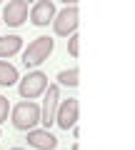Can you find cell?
Here are the masks:
<instances>
[{
  "label": "cell",
  "mask_w": 135,
  "mask_h": 150,
  "mask_svg": "<svg viewBox=\"0 0 135 150\" xmlns=\"http://www.w3.org/2000/svg\"><path fill=\"white\" fill-rule=\"evenodd\" d=\"M10 150H25V148H10Z\"/></svg>",
  "instance_id": "2e32d148"
},
{
  "label": "cell",
  "mask_w": 135,
  "mask_h": 150,
  "mask_svg": "<svg viewBox=\"0 0 135 150\" xmlns=\"http://www.w3.org/2000/svg\"><path fill=\"white\" fill-rule=\"evenodd\" d=\"M45 88H48V75H45L43 70H33V73H28L20 80L18 90H20V95L25 98V100H33V98L43 95Z\"/></svg>",
  "instance_id": "277c9868"
},
{
  "label": "cell",
  "mask_w": 135,
  "mask_h": 150,
  "mask_svg": "<svg viewBox=\"0 0 135 150\" xmlns=\"http://www.w3.org/2000/svg\"><path fill=\"white\" fill-rule=\"evenodd\" d=\"M60 3H65V5H75L78 0H60Z\"/></svg>",
  "instance_id": "9a60e30c"
},
{
  "label": "cell",
  "mask_w": 135,
  "mask_h": 150,
  "mask_svg": "<svg viewBox=\"0 0 135 150\" xmlns=\"http://www.w3.org/2000/svg\"><path fill=\"white\" fill-rule=\"evenodd\" d=\"M78 43H80V38H78V33H73V35L68 38V53H70L73 58H78Z\"/></svg>",
  "instance_id": "4fadbf2b"
},
{
  "label": "cell",
  "mask_w": 135,
  "mask_h": 150,
  "mask_svg": "<svg viewBox=\"0 0 135 150\" xmlns=\"http://www.w3.org/2000/svg\"><path fill=\"white\" fill-rule=\"evenodd\" d=\"M40 123V105L33 100H23L13 108V125L18 130H33Z\"/></svg>",
  "instance_id": "7a4b0ae2"
},
{
  "label": "cell",
  "mask_w": 135,
  "mask_h": 150,
  "mask_svg": "<svg viewBox=\"0 0 135 150\" xmlns=\"http://www.w3.org/2000/svg\"><path fill=\"white\" fill-rule=\"evenodd\" d=\"M28 145H33L35 150H55L58 148V138L50 133L48 128H33L28 130Z\"/></svg>",
  "instance_id": "ba28073f"
},
{
  "label": "cell",
  "mask_w": 135,
  "mask_h": 150,
  "mask_svg": "<svg viewBox=\"0 0 135 150\" xmlns=\"http://www.w3.org/2000/svg\"><path fill=\"white\" fill-rule=\"evenodd\" d=\"M23 38L20 35H3L0 38V58H13L15 53H20Z\"/></svg>",
  "instance_id": "30bf717a"
},
{
  "label": "cell",
  "mask_w": 135,
  "mask_h": 150,
  "mask_svg": "<svg viewBox=\"0 0 135 150\" xmlns=\"http://www.w3.org/2000/svg\"><path fill=\"white\" fill-rule=\"evenodd\" d=\"M75 123H78V98L60 100L58 110H55V125L60 130H70Z\"/></svg>",
  "instance_id": "8992f818"
},
{
  "label": "cell",
  "mask_w": 135,
  "mask_h": 150,
  "mask_svg": "<svg viewBox=\"0 0 135 150\" xmlns=\"http://www.w3.org/2000/svg\"><path fill=\"white\" fill-rule=\"evenodd\" d=\"M58 85H65V88H75V85H78V68H70V70H60V73H58Z\"/></svg>",
  "instance_id": "7c38bea8"
},
{
  "label": "cell",
  "mask_w": 135,
  "mask_h": 150,
  "mask_svg": "<svg viewBox=\"0 0 135 150\" xmlns=\"http://www.w3.org/2000/svg\"><path fill=\"white\" fill-rule=\"evenodd\" d=\"M0 138H3V133H0Z\"/></svg>",
  "instance_id": "d6986e66"
},
{
  "label": "cell",
  "mask_w": 135,
  "mask_h": 150,
  "mask_svg": "<svg viewBox=\"0 0 135 150\" xmlns=\"http://www.w3.org/2000/svg\"><path fill=\"white\" fill-rule=\"evenodd\" d=\"M53 48H55V40L50 35L35 38V40L28 43V48L23 50V65H25V68H38L40 63L48 60V55L53 53Z\"/></svg>",
  "instance_id": "6da1fadb"
},
{
  "label": "cell",
  "mask_w": 135,
  "mask_h": 150,
  "mask_svg": "<svg viewBox=\"0 0 135 150\" xmlns=\"http://www.w3.org/2000/svg\"><path fill=\"white\" fill-rule=\"evenodd\" d=\"M78 18H80L78 5H65L60 13H55V18H53V30H55V35H60V38L73 35V33L78 30V23H80Z\"/></svg>",
  "instance_id": "3957f363"
},
{
  "label": "cell",
  "mask_w": 135,
  "mask_h": 150,
  "mask_svg": "<svg viewBox=\"0 0 135 150\" xmlns=\"http://www.w3.org/2000/svg\"><path fill=\"white\" fill-rule=\"evenodd\" d=\"M8 110H10V103H8L5 95H0V125L8 120Z\"/></svg>",
  "instance_id": "5bb4252c"
},
{
  "label": "cell",
  "mask_w": 135,
  "mask_h": 150,
  "mask_svg": "<svg viewBox=\"0 0 135 150\" xmlns=\"http://www.w3.org/2000/svg\"><path fill=\"white\" fill-rule=\"evenodd\" d=\"M0 23H3V18H0Z\"/></svg>",
  "instance_id": "ac0fdd59"
},
{
  "label": "cell",
  "mask_w": 135,
  "mask_h": 150,
  "mask_svg": "<svg viewBox=\"0 0 135 150\" xmlns=\"http://www.w3.org/2000/svg\"><path fill=\"white\" fill-rule=\"evenodd\" d=\"M23 3H33V0H23Z\"/></svg>",
  "instance_id": "e0dca14e"
},
{
  "label": "cell",
  "mask_w": 135,
  "mask_h": 150,
  "mask_svg": "<svg viewBox=\"0 0 135 150\" xmlns=\"http://www.w3.org/2000/svg\"><path fill=\"white\" fill-rule=\"evenodd\" d=\"M28 20V3L23 0H10L3 8V23H8L10 28H20Z\"/></svg>",
  "instance_id": "52a82bcc"
},
{
  "label": "cell",
  "mask_w": 135,
  "mask_h": 150,
  "mask_svg": "<svg viewBox=\"0 0 135 150\" xmlns=\"http://www.w3.org/2000/svg\"><path fill=\"white\" fill-rule=\"evenodd\" d=\"M18 80H20V78H18V68L10 65V63H5V60H0V85L10 88V85H15Z\"/></svg>",
  "instance_id": "8fae6325"
},
{
  "label": "cell",
  "mask_w": 135,
  "mask_h": 150,
  "mask_svg": "<svg viewBox=\"0 0 135 150\" xmlns=\"http://www.w3.org/2000/svg\"><path fill=\"white\" fill-rule=\"evenodd\" d=\"M43 108H40V123L45 128L55 123V110H58V103H60V85H48L43 93Z\"/></svg>",
  "instance_id": "5b68a950"
},
{
  "label": "cell",
  "mask_w": 135,
  "mask_h": 150,
  "mask_svg": "<svg viewBox=\"0 0 135 150\" xmlns=\"http://www.w3.org/2000/svg\"><path fill=\"white\" fill-rule=\"evenodd\" d=\"M53 18H55V3L53 0H38L30 10V20H33V25H38V28L53 23Z\"/></svg>",
  "instance_id": "9c48e42d"
}]
</instances>
